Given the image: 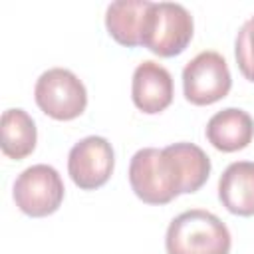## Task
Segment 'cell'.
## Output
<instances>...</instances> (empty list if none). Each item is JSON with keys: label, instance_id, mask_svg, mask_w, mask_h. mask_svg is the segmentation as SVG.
<instances>
[{"label": "cell", "instance_id": "5b68a950", "mask_svg": "<svg viewBox=\"0 0 254 254\" xmlns=\"http://www.w3.org/2000/svg\"><path fill=\"white\" fill-rule=\"evenodd\" d=\"M14 202L16 206L32 216L42 218L54 214L64 200V181L60 173L50 165H32L24 169L14 181Z\"/></svg>", "mask_w": 254, "mask_h": 254}, {"label": "cell", "instance_id": "ba28073f", "mask_svg": "<svg viewBox=\"0 0 254 254\" xmlns=\"http://www.w3.org/2000/svg\"><path fill=\"white\" fill-rule=\"evenodd\" d=\"M131 97L139 111L155 115L165 111L173 101V77L167 67L145 60L133 71Z\"/></svg>", "mask_w": 254, "mask_h": 254}, {"label": "cell", "instance_id": "30bf717a", "mask_svg": "<svg viewBox=\"0 0 254 254\" xmlns=\"http://www.w3.org/2000/svg\"><path fill=\"white\" fill-rule=\"evenodd\" d=\"M222 206L236 216H254V163H230L218 181Z\"/></svg>", "mask_w": 254, "mask_h": 254}, {"label": "cell", "instance_id": "7c38bea8", "mask_svg": "<svg viewBox=\"0 0 254 254\" xmlns=\"http://www.w3.org/2000/svg\"><path fill=\"white\" fill-rule=\"evenodd\" d=\"M0 133H2V139H0L2 153L10 159L20 161V159L32 155V151L36 149V141H38L36 123L20 107L6 109L2 113Z\"/></svg>", "mask_w": 254, "mask_h": 254}, {"label": "cell", "instance_id": "8992f818", "mask_svg": "<svg viewBox=\"0 0 254 254\" xmlns=\"http://www.w3.org/2000/svg\"><path fill=\"white\" fill-rule=\"evenodd\" d=\"M230 87V69L218 52H200L183 69V93L192 105H212L224 99Z\"/></svg>", "mask_w": 254, "mask_h": 254}, {"label": "cell", "instance_id": "6da1fadb", "mask_svg": "<svg viewBox=\"0 0 254 254\" xmlns=\"http://www.w3.org/2000/svg\"><path fill=\"white\" fill-rule=\"evenodd\" d=\"M210 175L208 155L194 143L165 149H139L129 163V185L147 204H167L179 194L196 192Z\"/></svg>", "mask_w": 254, "mask_h": 254}, {"label": "cell", "instance_id": "7a4b0ae2", "mask_svg": "<svg viewBox=\"0 0 254 254\" xmlns=\"http://www.w3.org/2000/svg\"><path fill=\"white\" fill-rule=\"evenodd\" d=\"M230 232L212 212L190 208L175 216L167 228V254H228Z\"/></svg>", "mask_w": 254, "mask_h": 254}, {"label": "cell", "instance_id": "4fadbf2b", "mask_svg": "<svg viewBox=\"0 0 254 254\" xmlns=\"http://www.w3.org/2000/svg\"><path fill=\"white\" fill-rule=\"evenodd\" d=\"M234 56H236L240 73L248 81H254V18H250L242 24V28L236 36Z\"/></svg>", "mask_w": 254, "mask_h": 254}, {"label": "cell", "instance_id": "9c48e42d", "mask_svg": "<svg viewBox=\"0 0 254 254\" xmlns=\"http://www.w3.org/2000/svg\"><path fill=\"white\" fill-rule=\"evenodd\" d=\"M204 133L214 149L222 153H234L252 143L254 121L244 109L226 107L208 119Z\"/></svg>", "mask_w": 254, "mask_h": 254}, {"label": "cell", "instance_id": "277c9868", "mask_svg": "<svg viewBox=\"0 0 254 254\" xmlns=\"http://www.w3.org/2000/svg\"><path fill=\"white\" fill-rule=\"evenodd\" d=\"M36 105L52 119L71 121L87 107V91L81 79L64 67L44 71L34 87Z\"/></svg>", "mask_w": 254, "mask_h": 254}, {"label": "cell", "instance_id": "52a82bcc", "mask_svg": "<svg viewBox=\"0 0 254 254\" xmlns=\"http://www.w3.org/2000/svg\"><path fill=\"white\" fill-rule=\"evenodd\" d=\"M115 167V153L105 137L89 135L75 143L67 155V173L81 190L103 187Z\"/></svg>", "mask_w": 254, "mask_h": 254}, {"label": "cell", "instance_id": "3957f363", "mask_svg": "<svg viewBox=\"0 0 254 254\" xmlns=\"http://www.w3.org/2000/svg\"><path fill=\"white\" fill-rule=\"evenodd\" d=\"M192 16L183 4L151 2L141 46L159 58H173L187 50L192 40Z\"/></svg>", "mask_w": 254, "mask_h": 254}, {"label": "cell", "instance_id": "8fae6325", "mask_svg": "<svg viewBox=\"0 0 254 254\" xmlns=\"http://www.w3.org/2000/svg\"><path fill=\"white\" fill-rule=\"evenodd\" d=\"M149 8H151L149 0L111 2L105 12V28H107L109 36L117 44L127 46V48L141 46Z\"/></svg>", "mask_w": 254, "mask_h": 254}]
</instances>
